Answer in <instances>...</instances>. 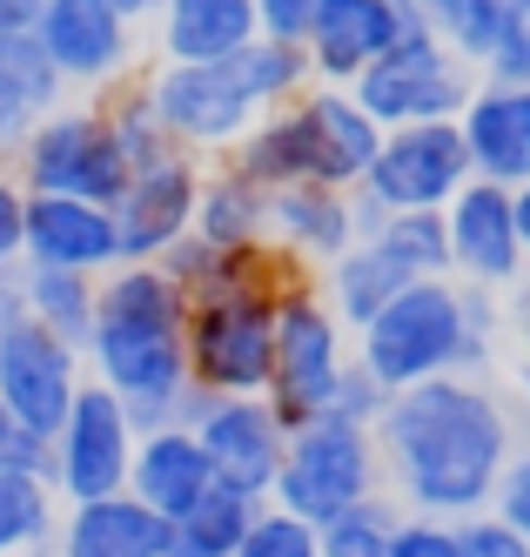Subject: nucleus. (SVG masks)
<instances>
[{"instance_id":"obj_7","label":"nucleus","mask_w":530,"mask_h":557,"mask_svg":"<svg viewBox=\"0 0 530 557\" xmlns=\"http://www.w3.org/2000/svg\"><path fill=\"white\" fill-rule=\"evenodd\" d=\"M470 88H477V67L443 48L423 14L349 82V95L370 108L383 128H403V122H457Z\"/></svg>"},{"instance_id":"obj_24","label":"nucleus","mask_w":530,"mask_h":557,"mask_svg":"<svg viewBox=\"0 0 530 557\" xmlns=\"http://www.w3.org/2000/svg\"><path fill=\"white\" fill-rule=\"evenodd\" d=\"M209 484H215V463H209V450H201V436H195L188 423L141 430L135 470H128V491H135V497H148L161 517H182Z\"/></svg>"},{"instance_id":"obj_15","label":"nucleus","mask_w":530,"mask_h":557,"mask_svg":"<svg viewBox=\"0 0 530 557\" xmlns=\"http://www.w3.org/2000/svg\"><path fill=\"white\" fill-rule=\"evenodd\" d=\"M201 436V450H209L215 476L249 497H269L275 491V470H282V450H289V423L275 417V404L256 389V396H215L195 410L188 423Z\"/></svg>"},{"instance_id":"obj_38","label":"nucleus","mask_w":530,"mask_h":557,"mask_svg":"<svg viewBox=\"0 0 530 557\" xmlns=\"http://www.w3.org/2000/svg\"><path fill=\"white\" fill-rule=\"evenodd\" d=\"M451 524H457L464 557H530V537L510 524V517H497L491 504H483V510H464V517H451Z\"/></svg>"},{"instance_id":"obj_45","label":"nucleus","mask_w":530,"mask_h":557,"mask_svg":"<svg viewBox=\"0 0 530 557\" xmlns=\"http://www.w3.org/2000/svg\"><path fill=\"white\" fill-rule=\"evenodd\" d=\"M21 222H27V188L21 175H0V262H21Z\"/></svg>"},{"instance_id":"obj_2","label":"nucleus","mask_w":530,"mask_h":557,"mask_svg":"<svg viewBox=\"0 0 530 557\" xmlns=\"http://www.w3.org/2000/svg\"><path fill=\"white\" fill-rule=\"evenodd\" d=\"M88 376L128 404L135 430L195 423L209 389L188 376V296L161 275V262H114L101 269L95 330L81 343Z\"/></svg>"},{"instance_id":"obj_27","label":"nucleus","mask_w":530,"mask_h":557,"mask_svg":"<svg viewBox=\"0 0 530 557\" xmlns=\"http://www.w3.org/2000/svg\"><path fill=\"white\" fill-rule=\"evenodd\" d=\"M195 228L209 235V243H222V249H262L269 243V188L215 154V169H201Z\"/></svg>"},{"instance_id":"obj_36","label":"nucleus","mask_w":530,"mask_h":557,"mask_svg":"<svg viewBox=\"0 0 530 557\" xmlns=\"http://www.w3.org/2000/svg\"><path fill=\"white\" fill-rule=\"evenodd\" d=\"M377 235L417 275H451V228H443V209H396V215H383Z\"/></svg>"},{"instance_id":"obj_9","label":"nucleus","mask_w":530,"mask_h":557,"mask_svg":"<svg viewBox=\"0 0 530 557\" xmlns=\"http://www.w3.org/2000/svg\"><path fill=\"white\" fill-rule=\"evenodd\" d=\"M135 444L141 430L128 417V404L108 389V383H81L74 404L54 430V463H48V484L61 491V504H81V497H108L128 484L135 470Z\"/></svg>"},{"instance_id":"obj_23","label":"nucleus","mask_w":530,"mask_h":557,"mask_svg":"<svg viewBox=\"0 0 530 557\" xmlns=\"http://www.w3.org/2000/svg\"><path fill=\"white\" fill-rule=\"evenodd\" d=\"M262 34L256 0H161L155 8V61H229Z\"/></svg>"},{"instance_id":"obj_25","label":"nucleus","mask_w":530,"mask_h":557,"mask_svg":"<svg viewBox=\"0 0 530 557\" xmlns=\"http://www.w3.org/2000/svg\"><path fill=\"white\" fill-rule=\"evenodd\" d=\"M403 283H417V269L403 262L383 235H356V243H349L330 269H322V296H330V309L349 323V336L370 323V315H377Z\"/></svg>"},{"instance_id":"obj_37","label":"nucleus","mask_w":530,"mask_h":557,"mask_svg":"<svg viewBox=\"0 0 530 557\" xmlns=\"http://www.w3.org/2000/svg\"><path fill=\"white\" fill-rule=\"evenodd\" d=\"M235 557H322V531L309 524V517L296 510H282L262 497V510L249 517V537H242Z\"/></svg>"},{"instance_id":"obj_44","label":"nucleus","mask_w":530,"mask_h":557,"mask_svg":"<svg viewBox=\"0 0 530 557\" xmlns=\"http://www.w3.org/2000/svg\"><path fill=\"white\" fill-rule=\"evenodd\" d=\"M316 8L322 0H256V21H262V34H282V41H309Z\"/></svg>"},{"instance_id":"obj_13","label":"nucleus","mask_w":530,"mask_h":557,"mask_svg":"<svg viewBox=\"0 0 530 557\" xmlns=\"http://www.w3.org/2000/svg\"><path fill=\"white\" fill-rule=\"evenodd\" d=\"M34 41L48 48V61L67 88H88V95H108L114 82H135V61H141L135 21L114 14L108 0H40Z\"/></svg>"},{"instance_id":"obj_21","label":"nucleus","mask_w":530,"mask_h":557,"mask_svg":"<svg viewBox=\"0 0 530 557\" xmlns=\"http://www.w3.org/2000/svg\"><path fill=\"white\" fill-rule=\"evenodd\" d=\"M417 14H423V8H403V0H322L316 21H309V41H303L316 82L349 88L356 74L370 67Z\"/></svg>"},{"instance_id":"obj_52","label":"nucleus","mask_w":530,"mask_h":557,"mask_svg":"<svg viewBox=\"0 0 530 557\" xmlns=\"http://www.w3.org/2000/svg\"><path fill=\"white\" fill-rule=\"evenodd\" d=\"M403 8H423V0H403Z\"/></svg>"},{"instance_id":"obj_3","label":"nucleus","mask_w":530,"mask_h":557,"mask_svg":"<svg viewBox=\"0 0 530 557\" xmlns=\"http://www.w3.org/2000/svg\"><path fill=\"white\" fill-rule=\"evenodd\" d=\"M497 289L457 283V275H417L403 283L370 323L356 330V363L383 389H410L430 376H477L497 356Z\"/></svg>"},{"instance_id":"obj_31","label":"nucleus","mask_w":530,"mask_h":557,"mask_svg":"<svg viewBox=\"0 0 530 557\" xmlns=\"http://www.w3.org/2000/svg\"><path fill=\"white\" fill-rule=\"evenodd\" d=\"M61 524V491L40 470H0V557H34Z\"/></svg>"},{"instance_id":"obj_30","label":"nucleus","mask_w":530,"mask_h":557,"mask_svg":"<svg viewBox=\"0 0 530 557\" xmlns=\"http://www.w3.org/2000/svg\"><path fill=\"white\" fill-rule=\"evenodd\" d=\"M95 296H101V275L88 269H48V262H21V309L40 315L54 336H67L74 349L88 343L95 330Z\"/></svg>"},{"instance_id":"obj_12","label":"nucleus","mask_w":530,"mask_h":557,"mask_svg":"<svg viewBox=\"0 0 530 557\" xmlns=\"http://www.w3.org/2000/svg\"><path fill=\"white\" fill-rule=\"evenodd\" d=\"M464 182H470V148L457 122H403L383 128V148L356 188L383 215H396V209H443Z\"/></svg>"},{"instance_id":"obj_47","label":"nucleus","mask_w":530,"mask_h":557,"mask_svg":"<svg viewBox=\"0 0 530 557\" xmlns=\"http://www.w3.org/2000/svg\"><path fill=\"white\" fill-rule=\"evenodd\" d=\"M21 309V262H0V315Z\"/></svg>"},{"instance_id":"obj_10","label":"nucleus","mask_w":530,"mask_h":557,"mask_svg":"<svg viewBox=\"0 0 530 557\" xmlns=\"http://www.w3.org/2000/svg\"><path fill=\"white\" fill-rule=\"evenodd\" d=\"M141 88L188 154H229L262 114L229 61H155L141 74Z\"/></svg>"},{"instance_id":"obj_46","label":"nucleus","mask_w":530,"mask_h":557,"mask_svg":"<svg viewBox=\"0 0 530 557\" xmlns=\"http://www.w3.org/2000/svg\"><path fill=\"white\" fill-rule=\"evenodd\" d=\"M40 14V0H0V34H27Z\"/></svg>"},{"instance_id":"obj_18","label":"nucleus","mask_w":530,"mask_h":557,"mask_svg":"<svg viewBox=\"0 0 530 557\" xmlns=\"http://www.w3.org/2000/svg\"><path fill=\"white\" fill-rule=\"evenodd\" d=\"M169 544H175V517H161L128 484L108 497L61 504V524H54L61 557H169Z\"/></svg>"},{"instance_id":"obj_39","label":"nucleus","mask_w":530,"mask_h":557,"mask_svg":"<svg viewBox=\"0 0 530 557\" xmlns=\"http://www.w3.org/2000/svg\"><path fill=\"white\" fill-rule=\"evenodd\" d=\"M390 557H464V544H457V524H451V517L403 510L396 531H390Z\"/></svg>"},{"instance_id":"obj_43","label":"nucleus","mask_w":530,"mask_h":557,"mask_svg":"<svg viewBox=\"0 0 530 557\" xmlns=\"http://www.w3.org/2000/svg\"><path fill=\"white\" fill-rule=\"evenodd\" d=\"M491 510H497V517H510V524L530 537V444H517V450H510V463L497 470Z\"/></svg>"},{"instance_id":"obj_17","label":"nucleus","mask_w":530,"mask_h":557,"mask_svg":"<svg viewBox=\"0 0 530 557\" xmlns=\"http://www.w3.org/2000/svg\"><path fill=\"white\" fill-rule=\"evenodd\" d=\"M296 122H303V141H309V182L356 188L370 175L377 148H383V122L349 88H336V82L303 88L296 95Z\"/></svg>"},{"instance_id":"obj_26","label":"nucleus","mask_w":530,"mask_h":557,"mask_svg":"<svg viewBox=\"0 0 530 557\" xmlns=\"http://www.w3.org/2000/svg\"><path fill=\"white\" fill-rule=\"evenodd\" d=\"M67 95V82L54 74L48 48L27 34H0V154H14L27 141V128Z\"/></svg>"},{"instance_id":"obj_16","label":"nucleus","mask_w":530,"mask_h":557,"mask_svg":"<svg viewBox=\"0 0 530 557\" xmlns=\"http://www.w3.org/2000/svg\"><path fill=\"white\" fill-rule=\"evenodd\" d=\"M195 195H201V154H169L155 169H135L128 188L114 195V249L121 262H155L175 235L195 228Z\"/></svg>"},{"instance_id":"obj_34","label":"nucleus","mask_w":530,"mask_h":557,"mask_svg":"<svg viewBox=\"0 0 530 557\" xmlns=\"http://www.w3.org/2000/svg\"><path fill=\"white\" fill-rule=\"evenodd\" d=\"M101 114H108L121 154H128V169H155V162H169V154H182L175 128L155 114V101H148L141 82H114V88L101 95Z\"/></svg>"},{"instance_id":"obj_28","label":"nucleus","mask_w":530,"mask_h":557,"mask_svg":"<svg viewBox=\"0 0 530 557\" xmlns=\"http://www.w3.org/2000/svg\"><path fill=\"white\" fill-rule=\"evenodd\" d=\"M222 162H235L249 182L262 188H289V182H309V141H303V122H296V101L289 108H262L249 135H242Z\"/></svg>"},{"instance_id":"obj_11","label":"nucleus","mask_w":530,"mask_h":557,"mask_svg":"<svg viewBox=\"0 0 530 557\" xmlns=\"http://www.w3.org/2000/svg\"><path fill=\"white\" fill-rule=\"evenodd\" d=\"M81 383H88V356H81L67 336H54L27 309L0 315V410L8 417L54 436Z\"/></svg>"},{"instance_id":"obj_32","label":"nucleus","mask_w":530,"mask_h":557,"mask_svg":"<svg viewBox=\"0 0 530 557\" xmlns=\"http://www.w3.org/2000/svg\"><path fill=\"white\" fill-rule=\"evenodd\" d=\"M229 67L242 74L256 108H289L303 88H316V67H309V48L303 41H282V34H256L249 48H235Z\"/></svg>"},{"instance_id":"obj_8","label":"nucleus","mask_w":530,"mask_h":557,"mask_svg":"<svg viewBox=\"0 0 530 557\" xmlns=\"http://www.w3.org/2000/svg\"><path fill=\"white\" fill-rule=\"evenodd\" d=\"M14 175L21 188L34 195H88V202H108L114 209V195L128 188V154H121L114 128H108V114L101 101L95 108H67L54 101L40 122L27 128V141L14 148Z\"/></svg>"},{"instance_id":"obj_48","label":"nucleus","mask_w":530,"mask_h":557,"mask_svg":"<svg viewBox=\"0 0 530 557\" xmlns=\"http://www.w3.org/2000/svg\"><path fill=\"white\" fill-rule=\"evenodd\" d=\"M517 396H523V404H517V436L530 444V356L517 363Z\"/></svg>"},{"instance_id":"obj_40","label":"nucleus","mask_w":530,"mask_h":557,"mask_svg":"<svg viewBox=\"0 0 530 557\" xmlns=\"http://www.w3.org/2000/svg\"><path fill=\"white\" fill-rule=\"evenodd\" d=\"M383 404H390V389H383V383H377V376L349 356L343 376H336V389H330V410H336V417H349V423H370V430H377Z\"/></svg>"},{"instance_id":"obj_33","label":"nucleus","mask_w":530,"mask_h":557,"mask_svg":"<svg viewBox=\"0 0 530 557\" xmlns=\"http://www.w3.org/2000/svg\"><path fill=\"white\" fill-rule=\"evenodd\" d=\"M423 21L436 27V41L451 48V54H464L470 67L491 54V41L504 27H517V21H530V0H423Z\"/></svg>"},{"instance_id":"obj_14","label":"nucleus","mask_w":530,"mask_h":557,"mask_svg":"<svg viewBox=\"0 0 530 557\" xmlns=\"http://www.w3.org/2000/svg\"><path fill=\"white\" fill-rule=\"evenodd\" d=\"M443 228H451V275L477 289H510L523 283V235H517V195L504 182L470 175L451 202H443Z\"/></svg>"},{"instance_id":"obj_1","label":"nucleus","mask_w":530,"mask_h":557,"mask_svg":"<svg viewBox=\"0 0 530 557\" xmlns=\"http://www.w3.org/2000/svg\"><path fill=\"white\" fill-rule=\"evenodd\" d=\"M517 444L523 436H517V417L504 410V396L464 370L390 389V404L377 417V450H383V476L396 484V504L430 517L483 510Z\"/></svg>"},{"instance_id":"obj_51","label":"nucleus","mask_w":530,"mask_h":557,"mask_svg":"<svg viewBox=\"0 0 530 557\" xmlns=\"http://www.w3.org/2000/svg\"><path fill=\"white\" fill-rule=\"evenodd\" d=\"M523 330H530V296H523Z\"/></svg>"},{"instance_id":"obj_5","label":"nucleus","mask_w":530,"mask_h":557,"mask_svg":"<svg viewBox=\"0 0 530 557\" xmlns=\"http://www.w3.org/2000/svg\"><path fill=\"white\" fill-rule=\"evenodd\" d=\"M377 484H383L377 430L370 423H349L336 410H322V417H309V423L289 430V450H282L269 504L309 517V524H330L336 510L377 497Z\"/></svg>"},{"instance_id":"obj_20","label":"nucleus","mask_w":530,"mask_h":557,"mask_svg":"<svg viewBox=\"0 0 530 557\" xmlns=\"http://www.w3.org/2000/svg\"><path fill=\"white\" fill-rule=\"evenodd\" d=\"M356 188H330V182H289L269 188V249H282L296 269H330L349 243H356Z\"/></svg>"},{"instance_id":"obj_6","label":"nucleus","mask_w":530,"mask_h":557,"mask_svg":"<svg viewBox=\"0 0 530 557\" xmlns=\"http://www.w3.org/2000/svg\"><path fill=\"white\" fill-rule=\"evenodd\" d=\"M349 356H356L349 323L330 309L322 283H309V269L289 275V289H282V302H275V363H269V389H262L275 404V417L289 430L322 417Z\"/></svg>"},{"instance_id":"obj_50","label":"nucleus","mask_w":530,"mask_h":557,"mask_svg":"<svg viewBox=\"0 0 530 557\" xmlns=\"http://www.w3.org/2000/svg\"><path fill=\"white\" fill-rule=\"evenodd\" d=\"M510 195H517V235H523V256H530V182L510 188Z\"/></svg>"},{"instance_id":"obj_4","label":"nucleus","mask_w":530,"mask_h":557,"mask_svg":"<svg viewBox=\"0 0 530 557\" xmlns=\"http://www.w3.org/2000/svg\"><path fill=\"white\" fill-rule=\"evenodd\" d=\"M303 275V269H289ZM289 275L269 283H242V289H215L188 302V376L215 396H256L269 389V363H275V302L289 289Z\"/></svg>"},{"instance_id":"obj_22","label":"nucleus","mask_w":530,"mask_h":557,"mask_svg":"<svg viewBox=\"0 0 530 557\" xmlns=\"http://www.w3.org/2000/svg\"><path fill=\"white\" fill-rule=\"evenodd\" d=\"M457 128L470 148V175L504 182V188L530 182V88H504V82H483L477 74Z\"/></svg>"},{"instance_id":"obj_41","label":"nucleus","mask_w":530,"mask_h":557,"mask_svg":"<svg viewBox=\"0 0 530 557\" xmlns=\"http://www.w3.org/2000/svg\"><path fill=\"white\" fill-rule=\"evenodd\" d=\"M48 463H54V436L0 410V470H40L48 476Z\"/></svg>"},{"instance_id":"obj_29","label":"nucleus","mask_w":530,"mask_h":557,"mask_svg":"<svg viewBox=\"0 0 530 557\" xmlns=\"http://www.w3.org/2000/svg\"><path fill=\"white\" fill-rule=\"evenodd\" d=\"M256 510H262V497H249V491H235V484H222V476H215V484L175 517L169 557H235L242 537H249V517Z\"/></svg>"},{"instance_id":"obj_42","label":"nucleus","mask_w":530,"mask_h":557,"mask_svg":"<svg viewBox=\"0 0 530 557\" xmlns=\"http://www.w3.org/2000/svg\"><path fill=\"white\" fill-rule=\"evenodd\" d=\"M477 74H483V82H504V88H530V21L504 27L491 41V54L477 61Z\"/></svg>"},{"instance_id":"obj_19","label":"nucleus","mask_w":530,"mask_h":557,"mask_svg":"<svg viewBox=\"0 0 530 557\" xmlns=\"http://www.w3.org/2000/svg\"><path fill=\"white\" fill-rule=\"evenodd\" d=\"M21 262H48V269H114V209L88 202V195H34L27 188V222H21Z\"/></svg>"},{"instance_id":"obj_35","label":"nucleus","mask_w":530,"mask_h":557,"mask_svg":"<svg viewBox=\"0 0 530 557\" xmlns=\"http://www.w3.org/2000/svg\"><path fill=\"white\" fill-rule=\"evenodd\" d=\"M396 517H403V504H390L383 491L362 497V504H349V510H336L330 524H316L322 531V557H390Z\"/></svg>"},{"instance_id":"obj_49","label":"nucleus","mask_w":530,"mask_h":557,"mask_svg":"<svg viewBox=\"0 0 530 557\" xmlns=\"http://www.w3.org/2000/svg\"><path fill=\"white\" fill-rule=\"evenodd\" d=\"M108 8H114V14H128V21L141 27V21H155V8H161V0H108Z\"/></svg>"}]
</instances>
